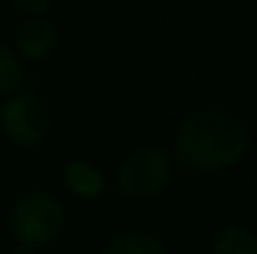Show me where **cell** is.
<instances>
[{
    "label": "cell",
    "mask_w": 257,
    "mask_h": 254,
    "mask_svg": "<svg viewBox=\"0 0 257 254\" xmlns=\"http://www.w3.org/2000/svg\"><path fill=\"white\" fill-rule=\"evenodd\" d=\"M23 78H25L23 60L15 55L10 45L0 43V102L23 90Z\"/></svg>",
    "instance_id": "cell-9"
},
{
    "label": "cell",
    "mask_w": 257,
    "mask_h": 254,
    "mask_svg": "<svg viewBox=\"0 0 257 254\" xmlns=\"http://www.w3.org/2000/svg\"><path fill=\"white\" fill-rule=\"evenodd\" d=\"M175 160L163 147H138L120 162L115 182L127 199H155L172 182Z\"/></svg>",
    "instance_id": "cell-4"
},
{
    "label": "cell",
    "mask_w": 257,
    "mask_h": 254,
    "mask_svg": "<svg viewBox=\"0 0 257 254\" xmlns=\"http://www.w3.org/2000/svg\"><path fill=\"white\" fill-rule=\"evenodd\" d=\"M63 187L80 202H97L107 192V177L95 162L73 157L63 165Z\"/></svg>",
    "instance_id": "cell-6"
},
{
    "label": "cell",
    "mask_w": 257,
    "mask_h": 254,
    "mask_svg": "<svg viewBox=\"0 0 257 254\" xmlns=\"http://www.w3.org/2000/svg\"><path fill=\"white\" fill-rule=\"evenodd\" d=\"M250 147L245 122L225 107L190 112L175 132V157L195 172H225L235 167Z\"/></svg>",
    "instance_id": "cell-1"
},
{
    "label": "cell",
    "mask_w": 257,
    "mask_h": 254,
    "mask_svg": "<svg viewBox=\"0 0 257 254\" xmlns=\"http://www.w3.org/2000/svg\"><path fill=\"white\" fill-rule=\"evenodd\" d=\"M210 254H257L255 232L240 224H227L212 237Z\"/></svg>",
    "instance_id": "cell-8"
},
{
    "label": "cell",
    "mask_w": 257,
    "mask_h": 254,
    "mask_svg": "<svg viewBox=\"0 0 257 254\" xmlns=\"http://www.w3.org/2000/svg\"><path fill=\"white\" fill-rule=\"evenodd\" d=\"M65 229V207L48 189L20 194L8 212V232L18 247L45 249L60 239Z\"/></svg>",
    "instance_id": "cell-2"
},
{
    "label": "cell",
    "mask_w": 257,
    "mask_h": 254,
    "mask_svg": "<svg viewBox=\"0 0 257 254\" xmlns=\"http://www.w3.org/2000/svg\"><path fill=\"white\" fill-rule=\"evenodd\" d=\"M55 0H10V5L25 18H40L53 8Z\"/></svg>",
    "instance_id": "cell-10"
},
{
    "label": "cell",
    "mask_w": 257,
    "mask_h": 254,
    "mask_svg": "<svg viewBox=\"0 0 257 254\" xmlns=\"http://www.w3.org/2000/svg\"><path fill=\"white\" fill-rule=\"evenodd\" d=\"M102 254H170L165 242L150 232L143 229H127L115 234L107 244Z\"/></svg>",
    "instance_id": "cell-7"
},
{
    "label": "cell",
    "mask_w": 257,
    "mask_h": 254,
    "mask_svg": "<svg viewBox=\"0 0 257 254\" xmlns=\"http://www.w3.org/2000/svg\"><path fill=\"white\" fill-rule=\"evenodd\" d=\"M8 254H38V252H35V249H28V247H18V244H15Z\"/></svg>",
    "instance_id": "cell-11"
},
{
    "label": "cell",
    "mask_w": 257,
    "mask_h": 254,
    "mask_svg": "<svg viewBox=\"0 0 257 254\" xmlns=\"http://www.w3.org/2000/svg\"><path fill=\"white\" fill-rule=\"evenodd\" d=\"M60 45V30L58 25L40 15V18H25L13 40V50L23 63H43L48 60Z\"/></svg>",
    "instance_id": "cell-5"
},
{
    "label": "cell",
    "mask_w": 257,
    "mask_h": 254,
    "mask_svg": "<svg viewBox=\"0 0 257 254\" xmlns=\"http://www.w3.org/2000/svg\"><path fill=\"white\" fill-rule=\"evenodd\" d=\"M53 130V112L48 102L33 90H18L0 102V135L8 145L20 150L40 147Z\"/></svg>",
    "instance_id": "cell-3"
}]
</instances>
